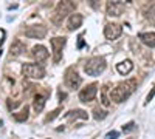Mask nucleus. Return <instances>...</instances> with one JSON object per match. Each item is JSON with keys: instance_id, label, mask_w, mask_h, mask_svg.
<instances>
[{"instance_id": "nucleus-6", "label": "nucleus", "mask_w": 155, "mask_h": 139, "mask_svg": "<svg viewBox=\"0 0 155 139\" xmlns=\"http://www.w3.org/2000/svg\"><path fill=\"white\" fill-rule=\"evenodd\" d=\"M98 93V85L96 84H90L87 85L85 88L79 91V100L81 102H90V100H93L95 96Z\"/></svg>"}, {"instance_id": "nucleus-20", "label": "nucleus", "mask_w": 155, "mask_h": 139, "mask_svg": "<svg viewBox=\"0 0 155 139\" xmlns=\"http://www.w3.org/2000/svg\"><path fill=\"white\" fill-rule=\"evenodd\" d=\"M135 128H137L135 122H129V124L123 125V131H124V133H130V131H134Z\"/></svg>"}, {"instance_id": "nucleus-15", "label": "nucleus", "mask_w": 155, "mask_h": 139, "mask_svg": "<svg viewBox=\"0 0 155 139\" xmlns=\"http://www.w3.org/2000/svg\"><path fill=\"white\" fill-rule=\"evenodd\" d=\"M23 51H25V45H23L20 40H14V42L11 43V48H9V53H11V56L17 57V56H20Z\"/></svg>"}, {"instance_id": "nucleus-26", "label": "nucleus", "mask_w": 155, "mask_h": 139, "mask_svg": "<svg viewBox=\"0 0 155 139\" xmlns=\"http://www.w3.org/2000/svg\"><path fill=\"white\" fill-rule=\"evenodd\" d=\"M78 46H79V48H82V46H84V40H82V37H79V42H78Z\"/></svg>"}, {"instance_id": "nucleus-11", "label": "nucleus", "mask_w": 155, "mask_h": 139, "mask_svg": "<svg viewBox=\"0 0 155 139\" xmlns=\"http://www.w3.org/2000/svg\"><path fill=\"white\" fill-rule=\"evenodd\" d=\"M123 9H124V5L121 2H109L107 3V16L118 17L123 14Z\"/></svg>"}, {"instance_id": "nucleus-18", "label": "nucleus", "mask_w": 155, "mask_h": 139, "mask_svg": "<svg viewBox=\"0 0 155 139\" xmlns=\"http://www.w3.org/2000/svg\"><path fill=\"white\" fill-rule=\"evenodd\" d=\"M67 118H81V119H87V113H85L84 110H73V111H70L68 115H67Z\"/></svg>"}, {"instance_id": "nucleus-19", "label": "nucleus", "mask_w": 155, "mask_h": 139, "mask_svg": "<svg viewBox=\"0 0 155 139\" xmlns=\"http://www.w3.org/2000/svg\"><path fill=\"white\" fill-rule=\"evenodd\" d=\"M107 116V113L104 111V110H101V108H95V111H93V118L96 119V121H102Z\"/></svg>"}, {"instance_id": "nucleus-12", "label": "nucleus", "mask_w": 155, "mask_h": 139, "mask_svg": "<svg viewBox=\"0 0 155 139\" xmlns=\"http://www.w3.org/2000/svg\"><path fill=\"white\" fill-rule=\"evenodd\" d=\"M82 20H84V17H82L81 14H71V16L68 17V22H67V28H68L70 31L78 30V28L82 25Z\"/></svg>"}, {"instance_id": "nucleus-22", "label": "nucleus", "mask_w": 155, "mask_h": 139, "mask_svg": "<svg viewBox=\"0 0 155 139\" xmlns=\"http://www.w3.org/2000/svg\"><path fill=\"white\" fill-rule=\"evenodd\" d=\"M106 88H107V87H104V90H102V96H101V102H102V105H104V107H107V105L110 104L109 99H107V96H106V91H107Z\"/></svg>"}, {"instance_id": "nucleus-3", "label": "nucleus", "mask_w": 155, "mask_h": 139, "mask_svg": "<svg viewBox=\"0 0 155 139\" xmlns=\"http://www.w3.org/2000/svg\"><path fill=\"white\" fill-rule=\"evenodd\" d=\"M74 8H76V3L74 2H68V0H65V2H59L58 6H56L54 22L56 23H61V20H64L68 14H71V12L74 11Z\"/></svg>"}, {"instance_id": "nucleus-1", "label": "nucleus", "mask_w": 155, "mask_h": 139, "mask_svg": "<svg viewBox=\"0 0 155 139\" xmlns=\"http://www.w3.org/2000/svg\"><path fill=\"white\" fill-rule=\"evenodd\" d=\"M137 88V81L135 79H129L121 84H118L110 93V100H113L115 104H121L124 100L130 97V94L135 91Z\"/></svg>"}, {"instance_id": "nucleus-25", "label": "nucleus", "mask_w": 155, "mask_h": 139, "mask_svg": "<svg viewBox=\"0 0 155 139\" xmlns=\"http://www.w3.org/2000/svg\"><path fill=\"white\" fill-rule=\"evenodd\" d=\"M58 113H59V110H56V111H53V115H51V116H48V118H47V121H51V119H54V118L58 116Z\"/></svg>"}, {"instance_id": "nucleus-7", "label": "nucleus", "mask_w": 155, "mask_h": 139, "mask_svg": "<svg viewBox=\"0 0 155 139\" xmlns=\"http://www.w3.org/2000/svg\"><path fill=\"white\" fill-rule=\"evenodd\" d=\"M121 33H123V28L118 23H107L104 28V36L107 40H116L121 36Z\"/></svg>"}, {"instance_id": "nucleus-23", "label": "nucleus", "mask_w": 155, "mask_h": 139, "mask_svg": "<svg viewBox=\"0 0 155 139\" xmlns=\"http://www.w3.org/2000/svg\"><path fill=\"white\" fill-rule=\"evenodd\" d=\"M153 96H155V85L152 87V90H150V93L147 94V97H146V104H149L150 102V100L153 99Z\"/></svg>"}, {"instance_id": "nucleus-14", "label": "nucleus", "mask_w": 155, "mask_h": 139, "mask_svg": "<svg viewBox=\"0 0 155 139\" xmlns=\"http://www.w3.org/2000/svg\"><path fill=\"white\" fill-rule=\"evenodd\" d=\"M138 39L149 48H155V33H141Z\"/></svg>"}, {"instance_id": "nucleus-8", "label": "nucleus", "mask_w": 155, "mask_h": 139, "mask_svg": "<svg viewBox=\"0 0 155 139\" xmlns=\"http://www.w3.org/2000/svg\"><path fill=\"white\" fill-rule=\"evenodd\" d=\"M82 79H81V76L78 74L76 71L73 70H68L67 74H65V85L70 88V90H76V88H79Z\"/></svg>"}, {"instance_id": "nucleus-9", "label": "nucleus", "mask_w": 155, "mask_h": 139, "mask_svg": "<svg viewBox=\"0 0 155 139\" xmlns=\"http://www.w3.org/2000/svg\"><path fill=\"white\" fill-rule=\"evenodd\" d=\"M65 42H67L65 37H53V39L50 40L51 48H53V53H54V60L56 62L61 59V51H62V48L65 46Z\"/></svg>"}, {"instance_id": "nucleus-13", "label": "nucleus", "mask_w": 155, "mask_h": 139, "mask_svg": "<svg viewBox=\"0 0 155 139\" xmlns=\"http://www.w3.org/2000/svg\"><path fill=\"white\" fill-rule=\"evenodd\" d=\"M132 70H134V64H132V60H129V59L120 62V64H116V71H118L120 74H123V76L129 74Z\"/></svg>"}, {"instance_id": "nucleus-5", "label": "nucleus", "mask_w": 155, "mask_h": 139, "mask_svg": "<svg viewBox=\"0 0 155 139\" xmlns=\"http://www.w3.org/2000/svg\"><path fill=\"white\" fill-rule=\"evenodd\" d=\"M25 36L28 39H44L47 36V28L42 25H31L25 30Z\"/></svg>"}, {"instance_id": "nucleus-4", "label": "nucleus", "mask_w": 155, "mask_h": 139, "mask_svg": "<svg viewBox=\"0 0 155 139\" xmlns=\"http://www.w3.org/2000/svg\"><path fill=\"white\" fill-rule=\"evenodd\" d=\"M22 71L30 79H42L45 76V70L37 64H25L22 67Z\"/></svg>"}, {"instance_id": "nucleus-17", "label": "nucleus", "mask_w": 155, "mask_h": 139, "mask_svg": "<svg viewBox=\"0 0 155 139\" xmlns=\"http://www.w3.org/2000/svg\"><path fill=\"white\" fill-rule=\"evenodd\" d=\"M14 119H16L17 122H23V121H27V119H28V107L25 105V107L22 108V111H20V113H16V115H14Z\"/></svg>"}, {"instance_id": "nucleus-24", "label": "nucleus", "mask_w": 155, "mask_h": 139, "mask_svg": "<svg viewBox=\"0 0 155 139\" xmlns=\"http://www.w3.org/2000/svg\"><path fill=\"white\" fill-rule=\"evenodd\" d=\"M118 134H120V133L115 131V130H113V131H109V133L106 134V139H116V137H118Z\"/></svg>"}, {"instance_id": "nucleus-10", "label": "nucleus", "mask_w": 155, "mask_h": 139, "mask_svg": "<svg viewBox=\"0 0 155 139\" xmlns=\"http://www.w3.org/2000/svg\"><path fill=\"white\" fill-rule=\"evenodd\" d=\"M31 54H33V57H34L37 62H44V60L48 59V49H47L44 45H36V46H33V49H31Z\"/></svg>"}, {"instance_id": "nucleus-2", "label": "nucleus", "mask_w": 155, "mask_h": 139, "mask_svg": "<svg viewBox=\"0 0 155 139\" xmlns=\"http://www.w3.org/2000/svg\"><path fill=\"white\" fill-rule=\"evenodd\" d=\"M104 70H106V60L102 57H92L84 65V71L88 76H99Z\"/></svg>"}, {"instance_id": "nucleus-21", "label": "nucleus", "mask_w": 155, "mask_h": 139, "mask_svg": "<svg viewBox=\"0 0 155 139\" xmlns=\"http://www.w3.org/2000/svg\"><path fill=\"white\" fill-rule=\"evenodd\" d=\"M147 17H149V20H152V22L155 23V3L150 5V8H149V11H147Z\"/></svg>"}, {"instance_id": "nucleus-16", "label": "nucleus", "mask_w": 155, "mask_h": 139, "mask_svg": "<svg viewBox=\"0 0 155 139\" xmlns=\"http://www.w3.org/2000/svg\"><path fill=\"white\" fill-rule=\"evenodd\" d=\"M45 107V97L42 94H36L34 100H33V108L36 110V113H41Z\"/></svg>"}]
</instances>
